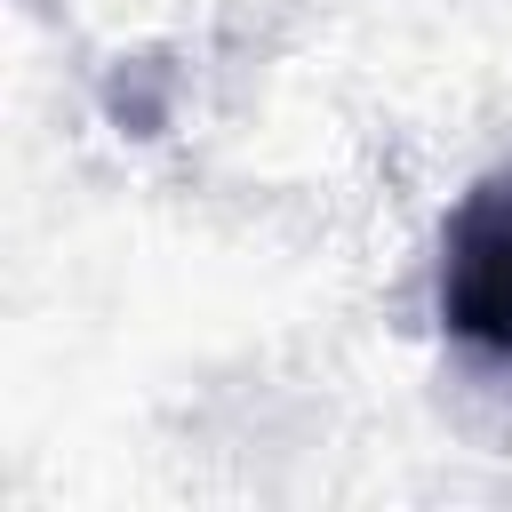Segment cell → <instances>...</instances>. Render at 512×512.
<instances>
[{
  "label": "cell",
  "instance_id": "obj_1",
  "mask_svg": "<svg viewBox=\"0 0 512 512\" xmlns=\"http://www.w3.org/2000/svg\"><path fill=\"white\" fill-rule=\"evenodd\" d=\"M440 320L472 352H512V168L472 184L440 232Z\"/></svg>",
  "mask_w": 512,
  "mask_h": 512
}]
</instances>
